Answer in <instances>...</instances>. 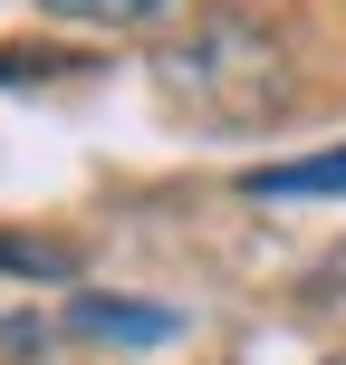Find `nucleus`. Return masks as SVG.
Returning a JSON list of instances; mask_svg holds the SVG:
<instances>
[{
  "mask_svg": "<svg viewBox=\"0 0 346 365\" xmlns=\"http://www.w3.org/2000/svg\"><path fill=\"white\" fill-rule=\"evenodd\" d=\"M154 77L173 87V106L212 115V125H260V115L289 106V68H279V38L260 29V19L240 10H212L202 29H183L164 58H154Z\"/></svg>",
  "mask_w": 346,
  "mask_h": 365,
  "instance_id": "f257e3e1",
  "label": "nucleus"
},
{
  "mask_svg": "<svg viewBox=\"0 0 346 365\" xmlns=\"http://www.w3.org/2000/svg\"><path fill=\"white\" fill-rule=\"evenodd\" d=\"M68 327H77V336H96V346H173L183 317L164 308V298H77Z\"/></svg>",
  "mask_w": 346,
  "mask_h": 365,
  "instance_id": "f03ea898",
  "label": "nucleus"
},
{
  "mask_svg": "<svg viewBox=\"0 0 346 365\" xmlns=\"http://www.w3.org/2000/svg\"><path fill=\"white\" fill-rule=\"evenodd\" d=\"M240 192L250 202H346V145L298 154V164H260V173H240Z\"/></svg>",
  "mask_w": 346,
  "mask_h": 365,
  "instance_id": "7ed1b4c3",
  "label": "nucleus"
},
{
  "mask_svg": "<svg viewBox=\"0 0 346 365\" xmlns=\"http://www.w3.org/2000/svg\"><path fill=\"white\" fill-rule=\"evenodd\" d=\"M0 269H10V279H68V269H77V250H68V240H29V231H0Z\"/></svg>",
  "mask_w": 346,
  "mask_h": 365,
  "instance_id": "20e7f679",
  "label": "nucleus"
},
{
  "mask_svg": "<svg viewBox=\"0 0 346 365\" xmlns=\"http://www.w3.org/2000/svg\"><path fill=\"white\" fill-rule=\"evenodd\" d=\"M39 10H58V19H87V29H135V19H154L164 0H39Z\"/></svg>",
  "mask_w": 346,
  "mask_h": 365,
  "instance_id": "39448f33",
  "label": "nucleus"
},
{
  "mask_svg": "<svg viewBox=\"0 0 346 365\" xmlns=\"http://www.w3.org/2000/svg\"><path fill=\"white\" fill-rule=\"evenodd\" d=\"M327 365H346V356H327Z\"/></svg>",
  "mask_w": 346,
  "mask_h": 365,
  "instance_id": "423d86ee",
  "label": "nucleus"
}]
</instances>
